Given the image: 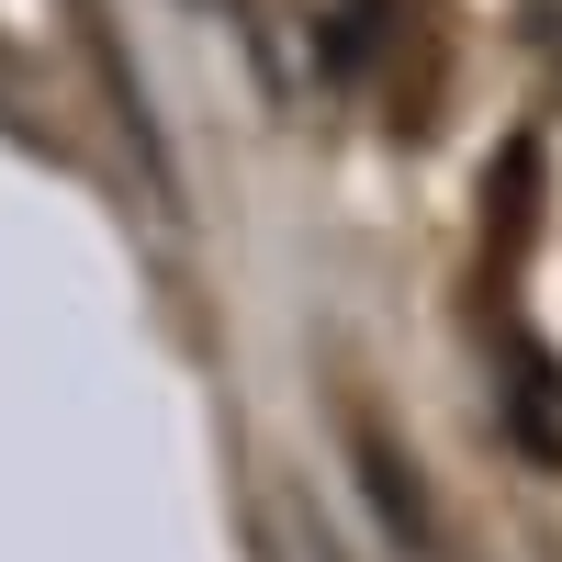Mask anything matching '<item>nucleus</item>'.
Instances as JSON below:
<instances>
[{
  "label": "nucleus",
  "instance_id": "1",
  "mask_svg": "<svg viewBox=\"0 0 562 562\" xmlns=\"http://www.w3.org/2000/svg\"><path fill=\"white\" fill-rule=\"evenodd\" d=\"M506 416H518V450L529 461H562V371L518 349V371H506Z\"/></svg>",
  "mask_w": 562,
  "mask_h": 562
},
{
  "label": "nucleus",
  "instance_id": "2",
  "mask_svg": "<svg viewBox=\"0 0 562 562\" xmlns=\"http://www.w3.org/2000/svg\"><path fill=\"white\" fill-rule=\"evenodd\" d=\"M315 562H338V551H315Z\"/></svg>",
  "mask_w": 562,
  "mask_h": 562
}]
</instances>
